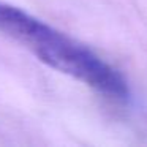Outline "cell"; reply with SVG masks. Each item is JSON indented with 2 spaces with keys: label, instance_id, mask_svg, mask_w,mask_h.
<instances>
[{
  "label": "cell",
  "instance_id": "obj_1",
  "mask_svg": "<svg viewBox=\"0 0 147 147\" xmlns=\"http://www.w3.org/2000/svg\"><path fill=\"white\" fill-rule=\"evenodd\" d=\"M0 33L22 45L51 68L84 82L105 98L117 103L130 100L127 79L89 46L2 0Z\"/></svg>",
  "mask_w": 147,
  "mask_h": 147
}]
</instances>
